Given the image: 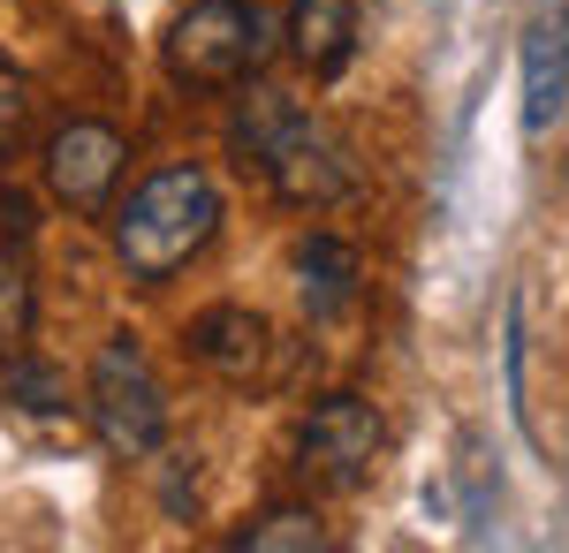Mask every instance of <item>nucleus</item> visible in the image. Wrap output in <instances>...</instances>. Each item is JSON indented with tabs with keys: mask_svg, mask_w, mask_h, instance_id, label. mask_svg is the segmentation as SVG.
Masks as SVG:
<instances>
[{
	"mask_svg": "<svg viewBox=\"0 0 569 553\" xmlns=\"http://www.w3.org/2000/svg\"><path fill=\"white\" fill-rule=\"evenodd\" d=\"M228 144H236V160L243 168H259L273 182V198H289V205H335L342 190H350V152H342V137L327 122H311L297 99H281V91H251L243 107H236V122H228Z\"/></svg>",
	"mask_w": 569,
	"mask_h": 553,
	"instance_id": "obj_1",
	"label": "nucleus"
},
{
	"mask_svg": "<svg viewBox=\"0 0 569 553\" xmlns=\"http://www.w3.org/2000/svg\"><path fill=\"white\" fill-rule=\"evenodd\" d=\"M213 228H220V182L176 160V168L144 174L130 190V205L114 213V258L130 265V281H168L213 243Z\"/></svg>",
	"mask_w": 569,
	"mask_h": 553,
	"instance_id": "obj_2",
	"label": "nucleus"
},
{
	"mask_svg": "<svg viewBox=\"0 0 569 553\" xmlns=\"http://www.w3.org/2000/svg\"><path fill=\"white\" fill-rule=\"evenodd\" d=\"M168 77L190 91H220V84H243L259 77L266 53H273V16L259 0H190L176 23H168Z\"/></svg>",
	"mask_w": 569,
	"mask_h": 553,
	"instance_id": "obj_3",
	"label": "nucleus"
},
{
	"mask_svg": "<svg viewBox=\"0 0 569 553\" xmlns=\"http://www.w3.org/2000/svg\"><path fill=\"white\" fill-rule=\"evenodd\" d=\"M84 410H91V432H99L107 455H130L137 463V455H160V440H168V386H160L152 356L130 334L99 341Z\"/></svg>",
	"mask_w": 569,
	"mask_h": 553,
	"instance_id": "obj_4",
	"label": "nucleus"
},
{
	"mask_svg": "<svg viewBox=\"0 0 569 553\" xmlns=\"http://www.w3.org/2000/svg\"><path fill=\"white\" fill-rule=\"evenodd\" d=\"M380 448H388V418L365 394H327L297 425V470L335 485V493H357L372 477V463H380Z\"/></svg>",
	"mask_w": 569,
	"mask_h": 553,
	"instance_id": "obj_5",
	"label": "nucleus"
},
{
	"mask_svg": "<svg viewBox=\"0 0 569 553\" xmlns=\"http://www.w3.org/2000/svg\"><path fill=\"white\" fill-rule=\"evenodd\" d=\"M122 160H130L122 129L69 122V129H53V144H46V190H53L69 213H99V205L114 198V182H122Z\"/></svg>",
	"mask_w": 569,
	"mask_h": 553,
	"instance_id": "obj_6",
	"label": "nucleus"
},
{
	"mask_svg": "<svg viewBox=\"0 0 569 553\" xmlns=\"http://www.w3.org/2000/svg\"><path fill=\"white\" fill-rule=\"evenodd\" d=\"M525 137H547L569 107V0H525Z\"/></svg>",
	"mask_w": 569,
	"mask_h": 553,
	"instance_id": "obj_7",
	"label": "nucleus"
},
{
	"mask_svg": "<svg viewBox=\"0 0 569 553\" xmlns=\"http://www.w3.org/2000/svg\"><path fill=\"white\" fill-rule=\"evenodd\" d=\"M182 341H190V356L228 386L266 380V356H273V326H266L251 303H213V311H198Z\"/></svg>",
	"mask_w": 569,
	"mask_h": 553,
	"instance_id": "obj_8",
	"label": "nucleus"
},
{
	"mask_svg": "<svg viewBox=\"0 0 569 553\" xmlns=\"http://www.w3.org/2000/svg\"><path fill=\"white\" fill-rule=\"evenodd\" d=\"M357 8L365 0H289V46L311 77H342L357 53Z\"/></svg>",
	"mask_w": 569,
	"mask_h": 553,
	"instance_id": "obj_9",
	"label": "nucleus"
},
{
	"mask_svg": "<svg viewBox=\"0 0 569 553\" xmlns=\"http://www.w3.org/2000/svg\"><path fill=\"white\" fill-rule=\"evenodd\" d=\"M357 281H365L357 243H342V235H305V243H297V296H305V311L319 326L342 319L357 303Z\"/></svg>",
	"mask_w": 569,
	"mask_h": 553,
	"instance_id": "obj_10",
	"label": "nucleus"
},
{
	"mask_svg": "<svg viewBox=\"0 0 569 553\" xmlns=\"http://www.w3.org/2000/svg\"><path fill=\"white\" fill-rule=\"evenodd\" d=\"M228 546H236V553H327V546H335V531H327V515H319V509L281 501V509L251 515Z\"/></svg>",
	"mask_w": 569,
	"mask_h": 553,
	"instance_id": "obj_11",
	"label": "nucleus"
},
{
	"mask_svg": "<svg viewBox=\"0 0 569 553\" xmlns=\"http://www.w3.org/2000/svg\"><path fill=\"white\" fill-rule=\"evenodd\" d=\"M31 319H39L31 265H23V258H0V356H16V349L31 341Z\"/></svg>",
	"mask_w": 569,
	"mask_h": 553,
	"instance_id": "obj_12",
	"label": "nucleus"
},
{
	"mask_svg": "<svg viewBox=\"0 0 569 553\" xmlns=\"http://www.w3.org/2000/svg\"><path fill=\"white\" fill-rule=\"evenodd\" d=\"M0 394H8V402H23L31 418H61V410H69V386H61V372H53V364H39V356H8V380H0Z\"/></svg>",
	"mask_w": 569,
	"mask_h": 553,
	"instance_id": "obj_13",
	"label": "nucleus"
},
{
	"mask_svg": "<svg viewBox=\"0 0 569 553\" xmlns=\"http://www.w3.org/2000/svg\"><path fill=\"white\" fill-rule=\"evenodd\" d=\"M23 122H31V77H23V69L0 53V152L23 137Z\"/></svg>",
	"mask_w": 569,
	"mask_h": 553,
	"instance_id": "obj_14",
	"label": "nucleus"
}]
</instances>
